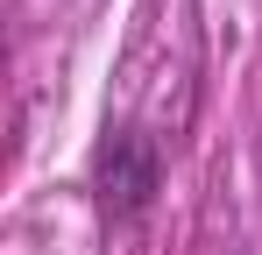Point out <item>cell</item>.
<instances>
[{
	"label": "cell",
	"instance_id": "cell-1",
	"mask_svg": "<svg viewBox=\"0 0 262 255\" xmlns=\"http://www.w3.org/2000/svg\"><path fill=\"white\" fill-rule=\"evenodd\" d=\"M92 192H99V206L114 220H142L149 199L163 192V149H156V135L114 128L99 142V156H92Z\"/></svg>",
	"mask_w": 262,
	"mask_h": 255
}]
</instances>
